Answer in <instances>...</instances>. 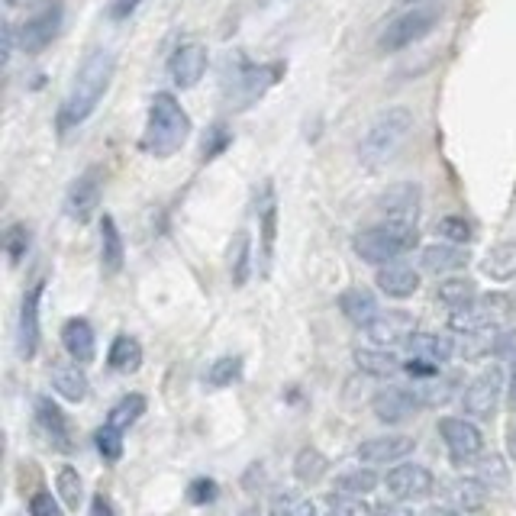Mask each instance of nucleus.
I'll return each instance as SVG.
<instances>
[{
  "instance_id": "11",
  "label": "nucleus",
  "mask_w": 516,
  "mask_h": 516,
  "mask_svg": "<svg viewBox=\"0 0 516 516\" xmlns=\"http://www.w3.org/2000/svg\"><path fill=\"white\" fill-rule=\"evenodd\" d=\"M387 494H391L394 500H423L436 491V478L433 471L417 465V462H400L394 465L391 471H387Z\"/></svg>"
},
{
  "instance_id": "18",
  "label": "nucleus",
  "mask_w": 516,
  "mask_h": 516,
  "mask_svg": "<svg viewBox=\"0 0 516 516\" xmlns=\"http://www.w3.org/2000/svg\"><path fill=\"white\" fill-rule=\"evenodd\" d=\"M36 426L42 429V436L49 439L52 449H59V452H65V455H68L71 449H75L65 413H62L59 407H55L49 397H36Z\"/></svg>"
},
{
  "instance_id": "6",
  "label": "nucleus",
  "mask_w": 516,
  "mask_h": 516,
  "mask_svg": "<svg viewBox=\"0 0 516 516\" xmlns=\"http://www.w3.org/2000/svg\"><path fill=\"white\" fill-rule=\"evenodd\" d=\"M510 317V304L504 294H487L478 297L475 304L449 313V326L458 336H481V333H497V326H504Z\"/></svg>"
},
{
  "instance_id": "27",
  "label": "nucleus",
  "mask_w": 516,
  "mask_h": 516,
  "mask_svg": "<svg viewBox=\"0 0 516 516\" xmlns=\"http://www.w3.org/2000/svg\"><path fill=\"white\" fill-rule=\"evenodd\" d=\"M355 365L365 371V375L371 378H394L400 368V358L391 352V349H384V346H362V349H355Z\"/></svg>"
},
{
  "instance_id": "50",
  "label": "nucleus",
  "mask_w": 516,
  "mask_h": 516,
  "mask_svg": "<svg viewBox=\"0 0 516 516\" xmlns=\"http://www.w3.org/2000/svg\"><path fill=\"white\" fill-rule=\"evenodd\" d=\"M423 516H468V513H458V510H452V507H429Z\"/></svg>"
},
{
  "instance_id": "17",
  "label": "nucleus",
  "mask_w": 516,
  "mask_h": 516,
  "mask_svg": "<svg viewBox=\"0 0 516 516\" xmlns=\"http://www.w3.org/2000/svg\"><path fill=\"white\" fill-rule=\"evenodd\" d=\"M46 284L36 281L30 291H26L23 304H20V326H17V352L23 362H30L39 352V300Z\"/></svg>"
},
{
  "instance_id": "38",
  "label": "nucleus",
  "mask_w": 516,
  "mask_h": 516,
  "mask_svg": "<svg viewBox=\"0 0 516 516\" xmlns=\"http://www.w3.org/2000/svg\"><path fill=\"white\" fill-rule=\"evenodd\" d=\"M55 487H59V497L68 510H78L81 500H84V484H81V475L71 465L59 468V475H55Z\"/></svg>"
},
{
  "instance_id": "3",
  "label": "nucleus",
  "mask_w": 516,
  "mask_h": 516,
  "mask_svg": "<svg viewBox=\"0 0 516 516\" xmlns=\"http://www.w3.org/2000/svg\"><path fill=\"white\" fill-rule=\"evenodd\" d=\"M191 136V117L184 113L175 94L159 91L149 104V120L142 129V149L152 159H171L184 149V142Z\"/></svg>"
},
{
  "instance_id": "12",
  "label": "nucleus",
  "mask_w": 516,
  "mask_h": 516,
  "mask_svg": "<svg viewBox=\"0 0 516 516\" xmlns=\"http://www.w3.org/2000/svg\"><path fill=\"white\" fill-rule=\"evenodd\" d=\"M100 194H104V178H100V168H88L84 175L71 181V188L65 194V213L68 220L75 223H88L97 207H100Z\"/></svg>"
},
{
  "instance_id": "5",
  "label": "nucleus",
  "mask_w": 516,
  "mask_h": 516,
  "mask_svg": "<svg viewBox=\"0 0 516 516\" xmlns=\"http://www.w3.org/2000/svg\"><path fill=\"white\" fill-rule=\"evenodd\" d=\"M439 7L436 4H417V7H407L404 13H397V17L384 26V33L378 36V46L384 52H400V49H410L423 42L429 33L436 30L439 23Z\"/></svg>"
},
{
  "instance_id": "10",
  "label": "nucleus",
  "mask_w": 516,
  "mask_h": 516,
  "mask_svg": "<svg viewBox=\"0 0 516 516\" xmlns=\"http://www.w3.org/2000/svg\"><path fill=\"white\" fill-rule=\"evenodd\" d=\"M500 391H504V371L487 368L465 387L462 397H458V404H462V410L471 420H491L500 404Z\"/></svg>"
},
{
  "instance_id": "34",
  "label": "nucleus",
  "mask_w": 516,
  "mask_h": 516,
  "mask_svg": "<svg viewBox=\"0 0 516 516\" xmlns=\"http://www.w3.org/2000/svg\"><path fill=\"white\" fill-rule=\"evenodd\" d=\"M326 471H329V458L320 452V449H300L297 458H294V475L297 481H304V484H317L326 478Z\"/></svg>"
},
{
  "instance_id": "47",
  "label": "nucleus",
  "mask_w": 516,
  "mask_h": 516,
  "mask_svg": "<svg viewBox=\"0 0 516 516\" xmlns=\"http://www.w3.org/2000/svg\"><path fill=\"white\" fill-rule=\"evenodd\" d=\"M139 4H142V0H110L107 13H110V20H129Z\"/></svg>"
},
{
  "instance_id": "39",
  "label": "nucleus",
  "mask_w": 516,
  "mask_h": 516,
  "mask_svg": "<svg viewBox=\"0 0 516 516\" xmlns=\"http://www.w3.org/2000/svg\"><path fill=\"white\" fill-rule=\"evenodd\" d=\"M239 378H242V358L239 355H223L207 371V384L210 387H233Z\"/></svg>"
},
{
  "instance_id": "31",
  "label": "nucleus",
  "mask_w": 516,
  "mask_h": 516,
  "mask_svg": "<svg viewBox=\"0 0 516 516\" xmlns=\"http://www.w3.org/2000/svg\"><path fill=\"white\" fill-rule=\"evenodd\" d=\"M107 365L113 371H120V375H133V371H139V365H142V346L133 336H117L110 346Z\"/></svg>"
},
{
  "instance_id": "36",
  "label": "nucleus",
  "mask_w": 516,
  "mask_h": 516,
  "mask_svg": "<svg viewBox=\"0 0 516 516\" xmlns=\"http://www.w3.org/2000/svg\"><path fill=\"white\" fill-rule=\"evenodd\" d=\"M381 478L375 471L368 468H355V471H346V475L336 478V491L346 494V497H368L371 491H378Z\"/></svg>"
},
{
  "instance_id": "16",
  "label": "nucleus",
  "mask_w": 516,
  "mask_h": 516,
  "mask_svg": "<svg viewBox=\"0 0 516 516\" xmlns=\"http://www.w3.org/2000/svg\"><path fill=\"white\" fill-rule=\"evenodd\" d=\"M413 449H417V439L413 436L387 433V436L365 439L355 455L358 462H371V465H400L407 455H413Z\"/></svg>"
},
{
  "instance_id": "32",
  "label": "nucleus",
  "mask_w": 516,
  "mask_h": 516,
  "mask_svg": "<svg viewBox=\"0 0 516 516\" xmlns=\"http://www.w3.org/2000/svg\"><path fill=\"white\" fill-rule=\"evenodd\" d=\"M249 262H252V239L246 229H239L229 242V278H233L236 288L249 281Z\"/></svg>"
},
{
  "instance_id": "21",
  "label": "nucleus",
  "mask_w": 516,
  "mask_h": 516,
  "mask_svg": "<svg viewBox=\"0 0 516 516\" xmlns=\"http://www.w3.org/2000/svg\"><path fill=\"white\" fill-rule=\"evenodd\" d=\"M255 213H258V226H262V262L268 268L271 255H275V236H278V200H275L271 181H265L262 191H258Z\"/></svg>"
},
{
  "instance_id": "14",
  "label": "nucleus",
  "mask_w": 516,
  "mask_h": 516,
  "mask_svg": "<svg viewBox=\"0 0 516 516\" xmlns=\"http://www.w3.org/2000/svg\"><path fill=\"white\" fill-rule=\"evenodd\" d=\"M417 407H420V394H413L400 384H387L371 397V410H375V417L387 426L407 423L413 413H417Z\"/></svg>"
},
{
  "instance_id": "13",
  "label": "nucleus",
  "mask_w": 516,
  "mask_h": 516,
  "mask_svg": "<svg viewBox=\"0 0 516 516\" xmlns=\"http://www.w3.org/2000/svg\"><path fill=\"white\" fill-rule=\"evenodd\" d=\"M207 46H200V42H184L175 52H171L168 59V78L175 81V88L181 91H191L200 84V78L207 75Z\"/></svg>"
},
{
  "instance_id": "49",
  "label": "nucleus",
  "mask_w": 516,
  "mask_h": 516,
  "mask_svg": "<svg viewBox=\"0 0 516 516\" xmlns=\"http://www.w3.org/2000/svg\"><path fill=\"white\" fill-rule=\"evenodd\" d=\"M378 516H417L410 507H400V504H381Z\"/></svg>"
},
{
  "instance_id": "4",
  "label": "nucleus",
  "mask_w": 516,
  "mask_h": 516,
  "mask_svg": "<svg viewBox=\"0 0 516 516\" xmlns=\"http://www.w3.org/2000/svg\"><path fill=\"white\" fill-rule=\"evenodd\" d=\"M413 246H417V229H400V226H371V229H362L355 239H352V249L355 255L362 258L368 265H391L397 262L400 255H407Z\"/></svg>"
},
{
  "instance_id": "28",
  "label": "nucleus",
  "mask_w": 516,
  "mask_h": 516,
  "mask_svg": "<svg viewBox=\"0 0 516 516\" xmlns=\"http://www.w3.org/2000/svg\"><path fill=\"white\" fill-rule=\"evenodd\" d=\"M481 275L491 278V281H510V278H516V239L497 242V246L484 255Z\"/></svg>"
},
{
  "instance_id": "35",
  "label": "nucleus",
  "mask_w": 516,
  "mask_h": 516,
  "mask_svg": "<svg viewBox=\"0 0 516 516\" xmlns=\"http://www.w3.org/2000/svg\"><path fill=\"white\" fill-rule=\"evenodd\" d=\"M142 413H146V397H142V394H126L120 404H113L110 417H107V426L126 433L129 426H136L142 420Z\"/></svg>"
},
{
  "instance_id": "24",
  "label": "nucleus",
  "mask_w": 516,
  "mask_h": 516,
  "mask_svg": "<svg viewBox=\"0 0 516 516\" xmlns=\"http://www.w3.org/2000/svg\"><path fill=\"white\" fill-rule=\"evenodd\" d=\"M49 378H52L55 394L65 397L68 404H81V400L88 397V375H84V371L78 368V362H59V365H52Z\"/></svg>"
},
{
  "instance_id": "20",
  "label": "nucleus",
  "mask_w": 516,
  "mask_h": 516,
  "mask_svg": "<svg viewBox=\"0 0 516 516\" xmlns=\"http://www.w3.org/2000/svg\"><path fill=\"white\" fill-rule=\"evenodd\" d=\"M471 255L465 246H455V242H433L420 252V265L429 275H452V271L468 268Z\"/></svg>"
},
{
  "instance_id": "52",
  "label": "nucleus",
  "mask_w": 516,
  "mask_h": 516,
  "mask_svg": "<svg viewBox=\"0 0 516 516\" xmlns=\"http://www.w3.org/2000/svg\"><path fill=\"white\" fill-rule=\"evenodd\" d=\"M507 449H510V458L516 462V420L510 423V433H507Z\"/></svg>"
},
{
  "instance_id": "54",
  "label": "nucleus",
  "mask_w": 516,
  "mask_h": 516,
  "mask_svg": "<svg viewBox=\"0 0 516 516\" xmlns=\"http://www.w3.org/2000/svg\"><path fill=\"white\" fill-rule=\"evenodd\" d=\"M400 4H407V7H417V4H429V0H400Z\"/></svg>"
},
{
  "instance_id": "19",
  "label": "nucleus",
  "mask_w": 516,
  "mask_h": 516,
  "mask_svg": "<svg viewBox=\"0 0 516 516\" xmlns=\"http://www.w3.org/2000/svg\"><path fill=\"white\" fill-rule=\"evenodd\" d=\"M442 497H446V507L458 513H478L487 507V484L481 478H455L442 487Z\"/></svg>"
},
{
  "instance_id": "51",
  "label": "nucleus",
  "mask_w": 516,
  "mask_h": 516,
  "mask_svg": "<svg viewBox=\"0 0 516 516\" xmlns=\"http://www.w3.org/2000/svg\"><path fill=\"white\" fill-rule=\"evenodd\" d=\"M510 410H513V420H516V362L510 371Z\"/></svg>"
},
{
  "instance_id": "41",
  "label": "nucleus",
  "mask_w": 516,
  "mask_h": 516,
  "mask_svg": "<svg viewBox=\"0 0 516 516\" xmlns=\"http://www.w3.org/2000/svg\"><path fill=\"white\" fill-rule=\"evenodd\" d=\"M436 236H442V242H455V246H468L471 242V226L465 217H442L436 223Z\"/></svg>"
},
{
  "instance_id": "23",
  "label": "nucleus",
  "mask_w": 516,
  "mask_h": 516,
  "mask_svg": "<svg viewBox=\"0 0 516 516\" xmlns=\"http://www.w3.org/2000/svg\"><path fill=\"white\" fill-rule=\"evenodd\" d=\"M404 349L410 352V358H420V362L446 365L455 355V342L449 336H439V333H413L404 342Z\"/></svg>"
},
{
  "instance_id": "33",
  "label": "nucleus",
  "mask_w": 516,
  "mask_h": 516,
  "mask_svg": "<svg viewBox=\"0 0 516 516\" xmlns=\"http://www.w3.org/2000/svg\"><path fill=\"white\" fill-rule=\"evenodd\" d=\"M436 297H439V304H446L449 310H462L478 300V288H475V281H468V278H446L439 284Z\"/></svg>"
},
{
  "instance_id": "48",
  "label": "nucleus",
  "mask_w": 516,
  "mask_h": 516,
  "mask_svg": "<svg viewBox=\"0 0 516 516\" xmlns=\"http://www.w3.org/2000/svg\"><path fill=\"white\" fill-rule=\"evenodd\" d=\"M91 516H117V513H113L110 500L104 494H94V500H91Z\"/></svg>"
},
{
  "instance_id": "15",
  "label": "nucleus",
  "mask_w": 516,
  "mask_h": 516,
  "mask_svg": "<svg viewBox=\"0 0 516 516\" xmlns=\"http://www.w3.org/2000/svg\"><path fill=\"white\" fill-rule=\"evenodd\" d=\"M413 326H417V320H413L407 310H381L378 317L365 326V333L371 339V346L394 349V346H404V342L417 333Z\"/></svg>"
},
{
  "instance_id": "22",
  "label": "nucleus",
  "mask_w": 516,
  "mask_h": 516,
  "mask_svg": "<svg viewBox=\"0 0 516 516\" xmlns=\"http://www.w3.org/2000/svg\"><path fill=\"white\" fill-rule=\"evenodd\" d=\"M375 284H378L381 294L394 297V300H404V297H413V294L420 291V275H417V271H413L410 265L391 262V265L378 268Z\"/></svg>"
},
{
  "instance_id": "43",
  "label": "nucleus",
  "mask_w": 516,
  "mask_h": 516,
  "mask_svg": "<svg viewBox=\"0 0 516 516\" xmlns=\"http://www.w3.org/2000/svg\"><path fill=\"white\" fill-rule=\"evenodd\" d=\"M329 516H375L362 497H346V494H333L329 497Z\"/></svg>"
},
{
  "instance_id": "53",
  "label": "nucleus",
  "mask_w": 516,
  "mask_h": 516,
  "mask_svg": "<svg viewBox=\"0 0 516 516\" xmlns=\"http://www.w3.org/2000/svg\"><path fill=\"white\" fill-rule=\"evenodd\" d=\"M7 7H30V4H36V0H4Z\"/></svg>"
},
{
  "instance_id": "1",
  "label": "nucleus",
  "mask_w": 516,
  "mask_h": 516,
  "mask_svg": "<svg viewBox=\"0 0 516 516\" xmlns=\"http://www.w3.org/2000/svg\"><path fill=\"white\" fill-rule=\"evenodd\" d=\"M113 71H117V59H113L110 49H94L88 59L81 62L75 81H71V91L59 107V133L62 136H68L71 129L84 126L94 117L97 104L104 100L110 81H113Z\"/></svg>"
},
{
  "instance_id": "40",
  "label": "nucleus",
  "mask_w": 516,
  "mask_h": 516,
  "mask_svg": "<svg viewBox=\"0 0 516 516\" xmlns=\"http://www.w3.org/2000/svg\"><path fill=\"white\" fill-rule=\"evenodd\" d=\"M478 478L487 484V487H507L510 484V471H507V465H504V458L500 455H481L478 458Z\"/></svg>"
},
{
  "instance_id": "9",
  "label": "nucleus",
  "mask_w": 516,
  "mask_h": 516,
  "mask_svg": "<svg viewBox=\"0 0 516 516\" xmlns=\"http://www.w3.org/2000/svg\"><path fill=\"white\" fill-rule=\"evenodd\" d=\"M62 20H65V4L62 0H49V4H42L30 20L20 26V49L26 55H39L42 49L52 46V39L62 33Z\"/></svg>"
},
{
  "instance_id": "42",
  "label": "nucleus",
  "mask_w": 516,
  "mask_h": 516,
  "mask_svg": "<svg viewBox=\"0 0 516 516\" xmlns=\"http://www.w3.org/2000/svg\"><path fill=\"white\" fill-rule=\"evenodd\" d=\"M97 452L107 458V462H120V455H123V433L120 429H113V426H104V429H97Z\"/></svg>"
},
{
  "instance_id": "37",
  "label": "nucleus",
  "mask_w": 516,
  "mask_h": 516,
  "mask_svg": "<svg viewBox=\"0 0 516 516\" xmlns=\"http://www.w3.org/2000/svg\"><path fill=\"white\" fill-rule=\"evenodd\" d=\"M458 378H462V375H455V371H452V375H442V378L439 375L429 378L426 387L420 391V400H426V404H433V407H446L449 400H455L458 387H462V381H458Z\"/></svg>"
},
{
  "instance_id": "45",
  "label": "nucleus",
  "mask_w": 516,
  "mask_h": 516,
  "mask_svg": "<svg viewBox=\"0 0 516 516\" xmlns=\"http://www.w3.org/2000/svg\"><path fill=\"white\" fill-rule=\"evenodd\" d=\"M217 497H220V487H217V481H210V478H197L188 487V500H191L194 507H207Z\"/></svg>"
},
{
  "instance_id": "2",
  "label": "nucleus",
  "mask_w": 516,
  "mask_h": 516,
  "mask_svg": "<svg viewBox=\"0 0 516 516\" xmlns=\"http://www.w3.org/2000/svg\"><path fill=\"white\" fill-rule=\"evenodd\" d=\"M413 110L410 107H387L381 110L375 120L365 126L362 139H358V162L368 171H378L387 162L397 159V152L407 146V139L413 136Z\"/></svg>"
},
{
  "instance_id": "8",
  "label": "nucleus",
  "mask_w": 516,
  "mask_h": 516,
  "mask_svg": "<svg viewBox=\"0 0 516 516\" xmlns=\"http://www.w3.org/2000/svg\"><path fill=\"white\" fill-rule=\"evenodd\" d=\"M439 436L446 442V449L452 455V462L458 468L478 465V458L484 455V436L481 429L465 420V417H442L439 420Z\"/></svg>"
},
{
  "instance_id": "29",
  "label": "nucleus",
  "mask_w": 516,
  "mask_h": 516,
  "mask_svg": "<svg viewBox=\"0 0 516 516\" xmlns=\"http://www.w3.org/2000/svg\"><path fill=\"white\" fill-rule=\"evenodd\" d=\"M339 310L346 313V320L355 323V326H368L381 313L375 294L365 291V288H349L346 294L339 297Z\"/></svg>"
},
{
  "instance_id": "7",
  "label": "nucleus",
  "mask_w": 516,
  "mask_h": 516,
  "mask_svg": "<svg viewBox=\"0 0 516 516\" xmlns=\"http://www.w3.org/2000/svg\"><path fill=\"white\" fill-rule=\"evenodd\" d=\"M420 210H423V191H420V184H413V181L391 184L375 204V213L381 217V223L400 226V229H417Z\"/></svg>"
},
{
  "instance_id": "46",
  "label": "nucleus",
  "mask_w": 516,
  "mask_h": 516,
  "mask_svg": "<svg viewBox=\"0 0 516 516\" xmlns=\"http://www.w3.org/2000/svg\"><path fill=\"white\" fill-rule=\"evenodd\" d=\"M30 516H65V513L59 507V500L42 491V494H33V500H30Z\"/></svg>"
},
{
  "instance_id": "25",
  "label": "nucleus",
  "mask_w": 516,
  "mask_h": 516,
  "mask_svg": "<svg viewBox=\"0 0 516 516\" xmlns=\"http://www.w3.org/2000/svg\"><path fill=\"white\" fill-rule=\"evenodd\" d=\"M62 346H65V352L75 358L78 365L94 362L97 346H94V329H91V323L88 320H68L62 326Z\"/></svg>"
},
{
  "instance_id": "26",
  "label": "nucleus",
  "mask_w": 516,
  "mask_h": 516,
  "mask_svg": "<svg viewBox=\"0 0 516 516\" xmlns=\"http://www.w3.org/2000/svg\"><path fill=\"white\" fill-rule=\"evenodd\" d=\"M126 262V249H123V236L120 226L113 217L100 220V265H104L107 275H120Z\"/></svg>"
},
{
  "instance_id": "44",
  "label": "nucleus",
  "mask_w": 516,
  "mask_h": 516,
  "mask_svg": "<svg viewBox=\"0 0 516 516\" xmlns=\"http://www.w3.org/2000/svg\"><path fill=\"white\" fill-rule=\"evenodd\" d=\"M26 249H30V229H26L23 223L10 226L7 229V258H10V265H20Z\"/></svg>"
},
{
  "instance_id": "30",
  "label": "nucleus",
  "mask_w": 516,
  "mask_h": 516,
  "mask_svg": "<svg viewBox=\"0 0 516 516\" xmlns=\"http://www.w3.org/2000/svg\"><path fill=\"white\" fill-rule=\"evenodd\" d=\"M268 516H317V507L304 491L281 487L268 497Z\"/></svg>"
}]
</instances>
